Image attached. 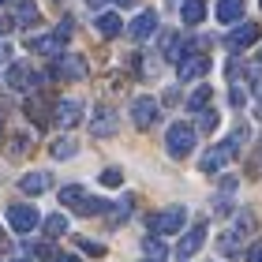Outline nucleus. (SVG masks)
<instances>
[{
	"instance_id": "16",
	"label": "nucleus",
	"mask_w": 262,
	"mask_h": 262,
	"mask_svg": "<svg viewBox=\"0 0 262 262\" xmlns=\"http://www.w3.org/2000/svg\"><path fill=\"white\" fill-rule=\"evenodd\" d=\"M49 180H53L49 172H27V176L19 180V191H27V195H41V191H49Z\"/></svg>"
},
{
	"instance_id": "14",
	"label": "nucleus",
	"mask_w": 262,
	"mask_h": 262,
	"mask_svg": "<svg viewBox=\"0 0 262 262\" xmlns=\"http://www.w3.org/2000/svg\"><path fill=\"white\" fill-rule=\"evenodd\" d=\"M90 131H94L98 139H105V135H113V131H116V113L109 109V105H101V109L94 113V124H90Z\"/></svg>"
},
{
	"instance_id": "1",
	"label": "nucleus",
	"mask_w": 262,
	"mask_h": 262,
	"mask_svg": "<svg viewBox=\"0 0 262 262\" xmlns=\"http://www.w3.org/2000/svg\"><path fill=\"white\" fill-rule=\"evenodd\" d=\"M244 139H247V127H240L232 139H225V142H217L213 150H206V154L199 158V169H202V172H217L225 161H232V158H236V150H240V142H244Z\"/></svg>"
},
{
	"instance_id": "30",
	"label": "nucleus",
	"mask_w": 262,
	"mask_h": 262,
	"mask_svg": "<svg viewBox=\"0 0 262 262\" xmlns=\"http://www.w3.org/2000/svg\"><path fill=\"white\" fill-rule=\"evenodd\" d=\"M213 127H217V113H213V109H202V113H199V131H213Z\"/></svg>"
},
{
	"instance_id": "29",
	"label": "nucleus",
	"mask_w": 262,
	"mask_h": 262,
	"mask_svg": "<svg viewBox=\"0 0 262 262\" xmlns=\"http://www.w3.org/2000/svg\"><path fill=\"white\" fill-rule=\"evenodd\" d=\"M165 251H169V247H165L158 236H150V240H146V255H150V258H158V262H161V258H165Z\"/></svg>"
},
{
	"instance_id": "9",
	"label": "nucleus",
	"mask_w": 262,
	"mask_h": 262,
	"mask_svg": "<svg viewBox=\"0 0 262 262\" xmlns=\"http://www.w3.org/2000/svg\"><path fill=\"white\" fill-rule=\"evenodd\" d=\"M176 64H180V79H184V82H195V79H202V75L210 71L206 53H184Z\"/></svg>"
},
{
	"instance_id": "32",
	"label": "nucleus",
	"mask_w": 262,
	"mask_h": 262,
	"mask_svg": "<svg viewBox=\"0 0 262 262\" xmlns=\"http://www.w3.org/2000/svg\"><path fill=\"white\" fill-rule=\"evenodd\" d=\"M30 251H34V255H38V258H53V247H49V244H34V247H30Z\"/></svg>"
},
{
	"instance_id": "20",
	"label": "nucleus",
	"mask_w": 262,
	"mask_h": 262,
	"mask_svg": "<svg viewBox=\"0 0 262 262\" xmlns=\"http://www.w3.org/2000/svg\"><path fill=\"white\" fill-rule=\"evenodd\" d=\"M202 19H206V4L202 0H184V23L187 27H202Z\"/></svg>"
},
{
	"instance_id": "25",
	"label": "nucleus",
	"mask_w": 262,
	"mask_h": 262,
	"mask_svg": "<svg viewBox=\"0 0 262 262\" xmlns=\"http://www.w3.org/2000/svg\"><path fill=\"white\" fill-rule=\"evenodd\" d=\"M206 101H210V86H199L195 94H191V98H187V109H206Z\"/></svg>"
},
{
	"instance_id": "35",
	"label": "nucleus",
	"mask_w": 262,
	"mask_h": 262,
	"mask_svg": "<svg viewBox=\"0 0 262 262\" xmlns=\"http://www.w3.org/2000/svg\"><path fill=\"white\" fill-rule=\"evenodd\" d=\"M247 258H251V262H262V244H255L251 251H247Z\"/></svg>"
},
{
	"instance_id": "27",
	"label": "nucleus",
	"mask_w": 262,
	"mask_h": 262,
	"mask_svg": "<svg viewBox=\"0 0 262 262\" xmlns=\"http://www.w3.org/2000/svg\"><path fill=\"white\" fill-rule=\"evenodd\" d=\"M27 150H30V139H27V135H15V139L8 142V154H11V158H23Z\"/></svg>"
},
{
	"instance_id": "22",
	"label": "nucleus",
	"mask_w": 262,
	"mask_h": 262,
	"mask_svg": "<svg viewBox=\"0 0 262 262\" xmlns=\"http://www.w3.org/2000/svg\"><path fill=\"white\" fill-rule=\"evenodd\" d=\"M38 19H41V15H38V8H34L30 0H23V4H19V11H15V23H23V27H34Z\"/></svg>"
},
{
	"instance_id": "15",
	"label": "nucleus",
	"mask_w": 262,
	"mask_h": 262,
	"mask_svg": "<svg viewBox=\"0 0 262 262\" xmlns=\"http://www.w3.org/2000/svg\"><path fill=\"white\" fill-rule=\"evenodd\" d=\"M56 75H60V79H82V75H86L82 56H56Z\"/></svg>"
},
{
	"instance_id": "26",
	"label": "nucleus",
	"mask_w": 262,
	"mask_h": 262,
	"mask_svg": "<svg viewBox=\"0 0 262 262\" xmlns=\"http://www.w3.org/2000/svg\"><path fill=\"white\" fill-rule=\"evenodd\" d=\"M113 210H116V213H113V225H124V221H127V213H131V195H124Z\"/></svg>"
},
{
	"instance_id": "6",
	"label": "nucleus",
	"mask_w": 262,
	"mask_h": 262,
	"mask_svg": "<svg viewBox=\"0 0 262 262\" xmlns=\"http://www.w3.org/2000/svg\"><path fill=\"white\" fill-rule=\"evenodd\" d=\"M38 210L27 206V202H15V206H8V225L15 232H30V229H38Z\"/></svg>"
},
{
	"instance_id": "31",
	"label": "nucleus",
	"mask_w": 262,
	"mask_h": 262,
	"mask_svg": "<svg viewBox=\"0 0 262 262\" xmlns=\"http://www.w3.org/2000/svg\"><path fill=\"white\" fill-rule=\"evenodd\" d=\"M101 184H105V187H120V184H124V172H120V169H105V172H101Z\"/></svg>"
},
{
	"instance_id": "3",
	"label": "nucleus",
	"mask_w": 262,
	"mask_h": 262,
	"mask_svg": "<svg viewBox=\"0 0 262 262\" xmlns=\"http://www.w3.org/2000/svg\"><path fill=\"white\" fill-rule=\"evenodd\" d=\"M165 150H169L172 158H187V154L195 150V127L191 124H172L169 135H165Z\"/></svg>"
},
{
	"instance_id": "4",
	"label": "nucleus",
	"mask_w": 262,
	"mask_h": 262,
	"mask_svg": "<svg viewBox=\"0 0 262 262\" xmlns=\"http://www.w3.org/2000/svg\"><path fill=\"white\" fill-rule=\"evenodd\" d=\"M184 221H187V210L184 206H169V210H161V213L150 217V232L154 236H172V232L184 229Z\"/></svg>"
},
{
	"instance_id": "18",
	"label": "nucleus",
	"mask_w": 262,
	"mask_h": 262,
	"mask_svg": "<svg viewBox=\"0 0 262 262\" xmlns=\"http://www.w3.org/2000/svg\"><path fill=\"white\" fill-rule=\"evenodd\" d=\"M240 247H244V232H236V229H229L217 240V251L225 255V258H232V255H240Z\"/></svg>"
},
{
	"instance_id": "19",
	"label": "nucleus",
	"mask_w": 262,
	"mask_h": 262,
	"mask_svg": "<svg viewBox=\"0 0 262 262\" xmlns=\"http://www.w3.org/2000/svg\"><path fill=\"white\" fill-rule=\"evenodd\" d=\"M120 30H124V23H120V15H116V11H105V15H98V34H101V38H116Z\"/></svg>"
},
{
	"instance_id": "42",
	"label": "nucleus",
	"mask_w": 262,
	"mask_h": 262,
	"mask_svg": "<svg viewBox=\"0 0 262 262\" xmlns=\"http://www.w3.org/2000/svg\"><path fill=\"white\" fill-rule=\"evenodd\" d=\"M146 262H158V258H146Z\"/></svg>"
},
{
	"instance_id": "7",
	"label": "nucleus",
	"mask_w": 262,
	"mask_h": 262,
	"mask_svg": "<svg viewBox=\"0 0 262 262\" xmlns=\"http://www.w3.org/2000/svg\"><path fill=\"white\" fill-rule=\"evenodd\" d=\"M45 79H49V75H34L23 60L8 68V86H11V90H34V86H41Z\"/></svg>"
},
{
	"instance_id": "39",
	"label": "nucleus",
	"mask_w": 262,
	"mask_h": 262,
	"mask_svg": "<svg viewBox=\"0 0 262 262\" xmlns=\"http://www.w3.org/2000/svg\"><path fill=\"white\" fill-rule=\"evenodd\" d=\"M0 251H4V229H0Z\"/></svg>"
},
{
	"instance_id": "23",
	"label": "nucleus",
	"mask_w": 262,
	"mask_h": 262,
	"mask_svg": "<svg viewBox=\"0 0 262 262\" xmlns=\"http://www.w3.org/2000/svg\"><path fill=\"white\" fill-rule=\"evenodd\" d=\"M75 150H79V146H75L71 139H56L53 146H49V154H53L56 161H64V158H75Z\"/></svg>"
},
{
	"instance_id": "33",
	"label": "nucleus",
	"mask_w": 262,
	"mask_h": 262,
	"mask_svg": "<svg viewBox=\"0 0 262 262\" xmlns=\"http://www.w3.org/2000/svg\"><path fill=\"white\" fill-rule=\"evenodd\" d=\"M229 101H232V105H244V101H247V98H244V86H232V90H229Z\"/></svg>"
},
{
	"instance_id": "41",
	"label": "nucleus",
	"mask_w": 262,
	"mask_h": 262,
	"mask_svg": "<svg viewBox=\"0 0 262 262\" xmlns=\"http://www.w3.org/2000/svg\"><path fill=\"white\" fill-rule=\"evenodd\" d=\"M258 60H262V49H258Z\"/></svg>"
},
{
	"instance_id": "5",
	"label": "nucleus",
	"mask_w": 262,
	"mask_h": 262,
	"mask_svg": "<svg viewBox=\"0 0 262 262\" xmlns=\"http://www.w3.org/2000/svg\"><path fill=\"white\" fill-rule=\"evenodd\" d=\"M131 120H135V127H154L161 120V105L154 98H135L131 101Z\"/></svg>"
},
{
	"instance_id": "21",
	"label": "nucleus",
	"mask_w": 262,
	"mask_h": 262,
	"mask_svg": "<svg viewBox=\"0 0 262 262\" xmlns=\"http://www.w3.org/2000/svg\"><path fill=\"white\" fill-rule=\"evenodd\" d=\"M27 116H30L34 124H49V105H45L41 98H30L27 101Z\"/></svg>"
},
{
	"instance_id": "40",
	"label": "nucleus",
	"mask_w": 262,
	"mask_h": 262,
	"mask_svg": "<svg viewBox=\"0 0 262 262\" xmlns=\"http://www.w3.org/2000/svg\"><path fill=\"white\" fill-rule=\"evenodd\" d=\"M0 131H4V120H0Z\"/></svg>"
},
{
	"instance_id": "45",
	"label": "nucleus",
	"mask_w": 262,
	"mask_h": 262,
	"mask_svg": "<svg viewBox=\"0 0 262 262\" xmlns=\"http://www.w3.org/2000/svg\"><path fill=\"white\" fill-rule=\"evenodd\" d=\"M258 4H262V0H258Z\"/></svg>"
},
{
	"instance_id": "34",
	"label": "nucleus",
	"mask_w": 262,
	"mask_h": 262,
	"mask_svg": "<svg viewBox=\"0 0 262 262\" xmlns=\"http://www.w3.org/2000/svg\"><path fill=\"white\" fill-rule=\"evenodd\" d=\"M11 27H15V19H4V15H0V38H4V34H8Z\"/></svg>"
},
{
	"instance_id": "24",
	"label": "nucleus",
	"mask_w": 262,
	"mask_h": 262,
	"mask_svg": "<svg viewBox=\"0 0 262 262\" xmlns=\"http://www.w3.org/2000/svg\"><path fill=\"white\" fill-rule=\"evenodd\" d=\"M68 232V217L64 213H49L45 217V236H64Z\"/></svg>"
},
{
	"instance_id": "12",
	"label": "nucleus",
	"mask_w": 262,
	"mask_h": 262,
	"mask_svg": "<svg viewBox=\"0 0 262 262\" xmlns=\"http://www.w3.org/2000/svg\"><path fill=\"white\" fill-rule=\"evenodd\" d=\"M53 120L60 124V127H75L82 120V101L75 98H64V101H56V109H53Z\"/></svg>"
},
{
	"instance_id": "43",
	"label": "nucleus",
	"mask_w": 262,
	"mask_h": 262,
	"mask_svg": "<svg viewBox=\"0 0 262 262\" xmlns=\"http://www.w3.org/2000/svg\"><path fill=\"white\" fill-rule=\"evenodd\" d=\"M15 262H27V258H15Z\"/></svg>"
},
{
	"instance_id": "38",
	"label": "nucleus",
	"mask_w": 262,
	"mask_h": 262,
	"mask_svg": "<svg viewBox=\"0 0 262 262\" xmlns=\"http://www.w3.org/2000/svg\"><path fill=\"white\" fill-rule=\"evenodd\" d=\"M56 262H79V258L75 255H64V258H56Z\"/></svg>"
},
{
	"instance_id": "2",
	"label": "nucleus",
	"mask_w": 262,
	"mask_h": 262,
	"mask_svg": "<svg viewBox=\"0 0 262 262\" xmlns=\"http://www.w3.org/2000/svg\"><path fill=\"white\" fill-rule=\"evenodd\" d=\"M60 202L68 210H75V213H82V217H94V213H101V210H109L101 199H94V195H86V187H79V184H68L64 191H60Z\"/></svg>"
},
{
	"instance_id": "10",
	"label": "nucleus",
	"mask_w": 262,
	"mask_h": 262,
	"mask_svg": "<svg viewBox=\"0 0 262 262\" xmlns=\"http://www.w3.org/2000/svg\"><path fill=\"white\" fill-rule=\"evenodd\" d=\"M202 240H206V221H199V225H191V229L184 232V240L176 244V258L187 262V258H191L199 247H202Z\"/></svg>"
},
{
	"instance_id": "13",
	"label": "nucleus",
	"mask_w": 262,
	"mask_h": 262,
	"mask_svg": "<svg viewBox=\"0 0 262 262\" xmlns=\"http://www.w3.org/2000/svg\"><path fill=\"white\" fill-rule=\"evenodd\" d=\"M154 30H158V15H154L150 8H146V11H139V15L131 19V27H127V34H131L135 41H146Z\"/></svg>"
},
{
	"instance_id": "44",
	"label": "nucleus",
	"mask_w": 262,
	"mask_h": 262,
	"mask_svg": "<svg viewBox=\"0 0 262 262\" xmlns=\"http://www.w3.org/2000/svg\"><path fill=\"white\" fill-rule=\"evenodd\" d=\"M0 4H8V0H0Z\"/></svg>"
},
{
	"instance_id": "28",
	"label": "nucleus",
	"mask_w": 262,
	"mask_h": 262,
	"mask_svg": "<svg viewBox=\"0 0 262 262\" xmlns=\"http://www.w3.org/2000/svg\"><path fill=\"white\" fill-rule=\"evenodd\" d=\"M75 244H79V251H86V255H94V258H101V255H105V247H101V244H94V240H86V236H79Z\"/></svg>"
},
{
	"instance_id": "17",
	"label": "nucleus",
	"mask_w": 262,
	"mask_h": 262,
	"mask_svg": "<svg viewBox=\"0 0 262 262\" xmlns=\"http://www.w3.org/2000/svg\"><path fill=\"white\" fill-rule=\"evenodd\" d=\"M217 19L229 27V23L244 19V0H217Z\"/></svg>"
},
{
	"instance_id": "36",
	"label": "nucleus",
	"mask_w": 262,
	"mask_h": 262,
	"mask_svg": "<svg viewBox=\"0 0 262 262\" xmlns=\"http://www.w3.org/2000/svg\"><path fill=\"white\" fill-rule=\"evenodd\" d=\"M8 56H11V45H4V41H0V60H8Z\"/></svg>"
},
{
	"instance_id": "8",
	"label": "nucleus",
	"mask_w": 262,
	"mask_h": 262,
	"mask_svg": "<svg viewBox=\"0 0 262 262\" xmlns=\"http://www.w3.org/2000/svg\"><path fill=\"white\" fill-rule=\"evenodd\" d=\"M258 38H262V27H258V23H240L236 30H229L225 45H229L232 53H240V49H247V45H255Z\"/></svg>"
},
{
	"instance_id": "11",
	"label": "nucleus",
	"mask_w": 262,
	"mask_h": 262,
	"mask_svg": "<svg viewBox=\"0 0 262 262\" xmlns=\"http://www.w3.org/2000/svg\"><path fill=\"white\" fill-rule=\"evenodd\" d=\"M27 45H30V53H38V56H49V60H56V56H64V45H68V41H64L60 34L53 30V34H45V38H30Z\"/></svg>"
},
{
	"instance_id": "37",
	"label": "nucleus",
	"mask_w": 262,
	"mask_h": 262,
	"mask_svg": "<svg viewBox=\"0 0 262 262\" xmlns=\"http://www.w3.org/2000/svg\"><path fill=\"white\" fill-rule=\"evenodd\" d=\"M105 4H109V0H86V8H94V11H98V8H105Z\"/></svg>"
}]
</instances>
